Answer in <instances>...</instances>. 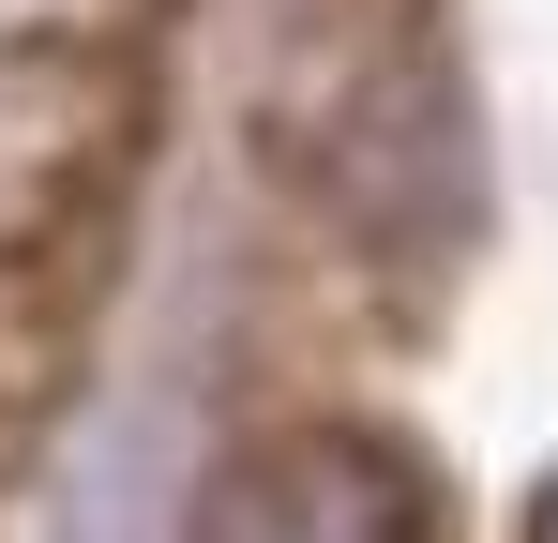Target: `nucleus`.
<instances>
[{
  "label": "nucleus",
  "instance_id": "f257e3e1",
  "mask_svg": "<svg viewBox=\"0 0 558 543\" xmlns=\"http://www.w3.org/2000/svg\"><path fill=\"white\" fill-rule=\"evenodd\" d=\"M182 543H468V529L423 438H392L363 408H302L211 452Z\"/></svg>",
  "mask_w": 558,
  "mask_h": 543
},
{
  "label": "nucleus",
  "instance_id": "f03ea898",
  "mask_svg": "<svg viewBox=\"0 0 558 543\" xmlns=\"http://www.w3.org/2000/svg\"><path fill=\"white\" fill-rule=\"evenodd\" d=\"M529 543H558V483H544V498H529Z\"/></svg>",
  "mask_w": 558,
  "mask_h": 543
}]
</instances>
